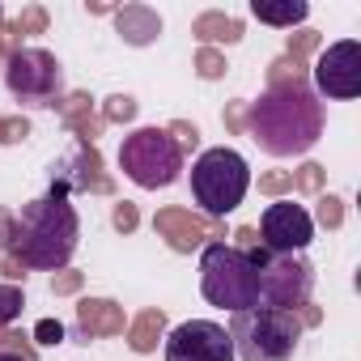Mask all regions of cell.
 <instances>
[{
    "mask_svg": "<svg viewBox=\"0 0 361 361\" xmlns=\"http://www.w3.org/2000/svg\"><path fill=\"white\" fill-rule=\"evenodd\" d=\"M247 132L251 140L272 157H298L310 153L323 136V102L310 90L306 77L268 85L259 102L247 106Z\"/></svg>",
    "mask_w": 361,
    "mask_h": 361,
    "instance_id": "obj_1",
    "label": "cell"
},
{
    "mask_svg": "<svg viewBox=\"0 0 361 361\" xmlns=\"http://www.w3.org/2000/svg\"><path fill=\"white\" fill-rule=\"evenodd\" d=\"M77 238H81L77 209L68 204V192L51 188L47 196L22 204V213L13 217L9 259H18L22 268H35V272H60V268H68Z\"/></svg>",
    "mask_w": 361,
    "mask_h": 361,
    "instance_id": "obj_2",
    "label": "cell"
},
{
    "mask_svg": "<svg viewBox=\"0 0 361 361\" xmlns=\"http://www.w3.org/2000/svg\"><path fill=\"white\" fill-rule=\"evenodd\" d=\"M200 293L209 306L230 310V314L259 306V276L247 251L230 243H204L200 247Z\"/></svg>",
    "mask_w": 361,
    "mask_h": 361,
    "instance_id": "obj_3",
    "label": "cell"
},
{
    "mask_svg": "<svg viewBox=\"0 0 361 361\" xmlns=\"http://www.w3.org/2000/svg\"><path fill=\"white\" fill-rule=\"evenodd\" d=\"M251 192V166L238 149H204L192 161V200L204 209L209 221L234 213Z\"/></svg>",
    "mask_w": 361,
    "mask_h": 361,
    "instance_id": "obj_4",
    "label": "cell"
},
{
    "mask_svg": "<svg viewBox=\"0 0 361 361\" xmlns=\"http://www.w3.org/2000/svg\"><path fill=\"white\" fill-rule=\"evenodd\" d=\"M298 340H302V323L293 310L251 306L230 319L234 361H293Z\"/></svg>",
    "mask_w": 361,
    "mask_h": 361,
    "instance_id": "obj_5",
    "label": "cell"
},
{
    "mask_svg": "<svg viewBox=\"0 0 361 361\" xmlns=\"http://www.w3.org/2000/svg\"><path fill=\"white\" fill-rule=\"evenodd\" d=\"M119 170L136 188L157 192V188L178 183V174H183V153H178V145L170 140L166 128H136L119 145Z\"/></svg>",
    "mask_w": 361,
    "mask_h": 361,
    "instance_id": "obj_6",
    "label": "cell"
},
{
    "mask_svg": "<svg viewBox=\"0 0 361 361\" xmlns=\"http://www.w3.org/2000/svg\"><path fill=\"white\" fill-rule=\"evenodd\" d=\"M247 259L255 264V276H259V306L298 310V306L310 302L314 268H310L306 255H272L264 247H251Z\"/></svg>",
    "mask_w": 361,
    "mask_h": 361,
    "instance_id": "obj_7",
    "label": "cell"
},
{
    "mask_svg": "<svg viewBox=\"0 0 361 361\" xmlns=\"http://www.w3.org/2000/svg\"><path fill=\"white\" fill-rule=\"evenodd\" d=\"M5 85L22 106H60L64 68L43 47H18L5 56Z\"/></svg>",
    "mask_w": 361,
    "mask_h": 361,
    "instance_id": "obj_8",
    "label": "cell"
},
{
    "mask_svg": "<svg viewBox=\"0 0 361 361\" xmlns=\"http://www.w3.org/2000/svg\"><path fill=\"white\" fill-rule=\"evenodd\" d=\"M310 77H314V94L319 98H336V102L357 98L361 94V43L357 39H340V43L323 47L314 68H310Z\"/></svg>",
    "mask_w": 361,
    "mask_h": 361,
    "instance_id": "obj_9",
    "label": "cell"
},
{
    "mask_svg": "<svg viewBox=\"0 0 361 361\" xmlns=\"http://www.w3.org/2000/svg\"><path fill=\"white\" fill-rule=\"evenodd\" d=\"M314 238V221L293 200H272L259 217V247L272 255H302Z\"/></svg>",
    "mask_w": 361,
    "mask_h": 361,
    "instance_id": "obj_10",
    "label": "cell"
},
{
    "mask_svg": "<svg viewBox=\"0 0 361 361\" xmlns=\"http://www.w3.org/2000/svg\"><path fill=\"white\" fill-rule=\"evenodd\" d=\"M166 361H234L230 331L209 319H188L166 336Z\"/></svg>",
    "mask_w": 361,
    "mask_h": 361,
    "instance_id": "obj_11",
    "label": "cell"
},
{
    "mask_svg": "<svg viewBox=\"0 0 361 361\" xmlns=\"http://www.w3.org/2000/svg\"><path fill=\"white\" fill-rule=\"evenodd\" d=\"M153 230H157V234L170 243V251H178V255L200 251L209 238H213V243H226L221 221H209V217H200V213H192V209H161V213L153 217Z\"/></svg>",
    "mask_w": 361,
    "mask_h": 361,
    "instance_id": "obj_12",
    "label": "cell"
},
{
    "mask_svg": "<svg viewBox=\"0 0 361 361\" xmlns=\"http://www.w3.org/2000/svg\"><path fill=\"white\" fill-rule=\"evenodd\" d=\"M51 188H60V192H98V196H106L111 192V178L102 174V157H98V149L94 145H77L68 157H60L56 166H51Z\"/></svg>",
    "mask_w": 361,
    "mask_h": 361,
    "instance_id": "obj_13",
    "label": "cell"
},
{
    "mask_svg": "<svg viewBox=\"0 0 361 361\" xmlns=\"http://www.w3.org/2000/svg\"><path fill=\"white\" fill-rule=\"evenodd\" d=\"M128 319H123V306H115L111 298H81L77 302V340L90 344L98 336H123Z\"/></svg>",
    "mask_w": 361,
    "mask_h": 361,
    "instance_id": "obj_14",
    "label": "cell"
},
{
    "mask_svg": "<svg viewBox=\"0 0 361 361\" xmlns=\"http://www.w3.org/2000/svg\"><path fill=\"white\" fill-rule=\"evenodd\" d=\"M115 30L128 47H149L161 39V18L149 5H123V9H115Z\"/></svg>",
    "mask_w": 361,
    "mask_h": 361,
    "instance_id": "obj_15",
    "label": "cell"
},
{
    "mask_svg": "<svg viewBox=\"0 0 361 361\" xmlns=\"http://www.w3.org/2000/svg\"><path fill=\"white\" fill-rule=\"evenodd\" d=\"M306 13H310L306 0H251V18H259L264 26H281V30L302 26Z\"/></svg>",
    "mask_w": 361,
    "mask_h": 361,
    "instance_id": "obj_16",
    "label": "cell"
},
{
    "mask_svg": "<svg viewBox=\"0 0 361 361\" xmlns=\"http://www.w3.org/2000/svg\"><path fill=\"white\" fill-rule=\"evenodd\" d=\"M192 35L209 47V43H238L243 39V22L230 13H200L192 22Z\"/></svg>",
    "mask_w": 361,
    "mask_h": 361,
    "instance_id": "obj_17",
    "label": "cell"
},
{
    "mask_svg": "<svg viewBox=\"0 0 361 361\" xmlns=\"http://www.w3.org/2000/svg\"><path fill=\"white\" fill-rule=\"evenodd\" d=\"M161 336H166V314H161L157 306H149V310H140L136 323L128 327V348H132V353H153Z\"/></svg>",
    "mask_w": 361,
    "mask_h": 361,
    "instance_id": "obj_18",
    "label": "cell"
},
{
    "mask_svg": "<svg viewBox=\"0 0 361 361\" xmlns=\"http://www.w3.org/2000/svg\"><path fill=\"white\" fill-rule=\"evenodd\" d=\"M60 106H64V119H68V128H73V132H77L85 145H94V136L102 132V119H94V115H90V98H85V94H68Z\"/></svg>",
    "mask_w": 361,
    "mask_h": 361,
    "instance_id": "obj_19",
    "label": "cell"
},
{
    "mask_svg": "<svg viewBox=\"0 0 361 361\" xmlns=\"http://www.w3.org/2000/svg\"><path fill=\"white\" fill-rule=\"evenodd\" d=\"M43 30H47V13H43L39 5L22 9V18L9 26V51H18V39H22V35H43Z\"/></svg>",
    "mask_w": 361,
    "mask_h": 361,
    "instance_id": "obj_20",
    "label": "cell"
},
{
    "mask_svg": "<svg viewBox=\"0 0 361 361\" xmlns=\"http://www.w3.org/2000/svg\"><path fill=\"white\" fill-rule=\"evenodd\" d=\"M22 310H26V293L5 281V285H0V327H13L22 319Z\"/></svg>",
    "mask_w": 361,
    "mask_h": 361,
    "instance_id": "obj_21",
    "label": "cell"
},
{
    "mask_svg": "<svg viewBox=\"0 0 361 361\" xmlns=\"http://www.w3.org/2000/svg\"><path fill=\"white\" fill-rule=\"evenodd\" d=\"M0 353H13V357H22V361H35V357H39L35 340L22 336V331H9V327H0Z\"/></svg>",
    "mask_w": 361,
    "mask_h": 361,
    "instance_id": "obj_22",
    "label": "cell"
},
{
    "mask_svg": "<svg viewBox=\"0 0 361 361\" xmlns=\"http://www.w3.org/2000/svg\"><path fill=\"white\" fill-rule=\"evenodd\" d=\"M132 119H136V98H128V94L106 98V106H102V123H132Z\"/></svg>",
    "mask_w": 361,
    "mask_h": 361,
    "instance_id": "obj_23",
    "label": "cell"
},
{
    "mask_svg": "<svg viewBox=\"0 0 361 361\" xmlns=\"http://www.w3.org/2000/svg\"><path fill=\"white\" fill-rule=\"evenodd\" d=\"M310 221H319L323 230H340V221H344V200L340 196H319V213L310 217Z\"/></svg>",
    "mask_w": 361,
    "mask_h": 361,
    "instance_id": "obj_24",
    "label": "cell"
},
{
    "mask_svg": "<svg viewBox=\"0 0 361 361\" xmlns=\"http://www.w3.org/2000/svg\"><path fill=\"white\" fill-rule=\"evenodd\" d=\"M323 178H327V170H323L319 161H306L302 170H293V188H298V192L319 196V192H323Z\"/></svg>",
    "mask_w": 361,
    "mask_h": 361,
    "instance_id": "obj_25",
    "label": "cell"
},
{
    "mask_svg": "<svg viewBox=\"0 0 361 361\" xmlns=\"http://www.w3.org/2000/svg\"><path fill=\"white\" fill-rule=\"evenodd\" d=\"M226 56L217 51V47H200V56H196V73L204 77V81H217V77H226Z\"/></svg>",
    "mask_w": 361,
    "mask_h": 361,
    "instance_id": "obj_26",
    "label": "cell"
},
{
    "mask_svg": "<svg viewBox=\"0 0 361 361\" xmlns=\"http://www.w3.org/2000/svg\"><path fill=\"white\" fill-rule=\"evenodd\" d=\"M319 47V30H298V35H289V43H285V56L293 60V64H302L310 51Z\"/></svg>",
    "mask_w": 361,
    "mask_h": 361,
    "instance_id": "obj_27",
    "label": "cell"
},
{
    "mask_svg": "<svg viewBox=\"0 0 361 361\" xmlns=\"http://www.w3.org/2000/svg\"><path fill=\"white\" fill-rule=\"evenodd\" d=\"M166 132H170V140L178 145V153H183V157H188V153L200 145V132H196V123H188V119H174Z\"/></svg>",
    "mask_w": 361,
    "mask_h": 361,
    "instance_id": "obj_28",
    "label": "cell"
},
{
    "mask_svg": "<svg viewBox=\"0 0 361 361\" xmlns=\"http://www.w3.org/2000/svg\"><path fill=\"white\" fill-rule=\"evenodd\" d=\"M64 336H68V331H64V323H60V319H39L30 340H35V348H47V344H60Z\"/></svg>",
    "mask_w": 361,
    "mask_h": 361,
    "instance_id": "obj_29",
    "label": "cell"
},
{
    "mask_svg": "<svg viewBox=\"0 0 361 361\" xmlns=\"http://www.w3.org/2000/svg\"><path fill=\"white\" fill-rule=\"evenodd\" d=\"M259 192H264V196H285V192H293V170L259 174Z\"/></svg>",
    "mask_w": 361,
    "mask_h": 361,
    "instance_id": "obj_30",
    "label": "cell"
},
{
    "mask_svg": "<svg viewBox=\"0 0 361 361\" xmlns=\"http://www.w3.org/2000/svg\"><path fill=\"white\" fill-rule=\"evenodd\" d=\"M30 136V123L18 115V119H5V115H0V145H22Z\"/></svg>",
    "mask_w": 361,
    "mask_h": 361,
    "instance_id": "obj_31",
    "label": "cell"
},
{
    "mask_svg": "<svg viewBox=\"0 0 361 361\" xmlns=\"http://www.w3.org/2000/svg\"><path fill=\"white\" fill-rule=\"evenodd\" d=\"M111 226H115L119 234H132V230L140 226V213H136V204H132V200L115 204V213H111Z\"/></svg>",
    "mask_w": 361,
    "mask_h": 361,
    "instance_id": "obj_32",
    "label": "cell"
},
{
    "mask_svg": "<svg viewBox=\"0 0 361 361\" xmlns=\"http://www.w3.org/2000/svg\"><path fill=\"white\" fill-rule=\"evenodd\" d=\"M81 281H85L81 272H68V268H60V272L51 276V293H77V289H81Z\"/></svg>",
    "mask_w": 361,
    "mask_h": 361,
    "instance_id": "obj_33",
    "label": "cell"
},
{
    "mask_svg": "<svg viewBox=\"0 0 361 361\" xmlns=\"http://www.w3.org/2000/svg\"><path fill=\"white\" fill-rule=\"evenodd\" d=\"M226 128L230 132H243L247 128V102H230L226 106Z\"/></svg>",
    "mask_w": 361,
    "mask_h": 361,
    "instance_id": "obj_34",
    "label": "cell"
},
{
    "mask_svg": "<svg viewBox=\"0 0 361 361\" xmlns=\"http://www.w3.org/2000/svg\"><path fill=\"white\" fill-rule=\"evenodd\" d=\"M0 268H5V276H9V285H18V281H26V268H22L18 259H9V255H5V264H0Z\"/></svg>",
    "mask_w": 361,
    "mask_h": 361,
    "instance_id": "obj_35",
    "label": "cell"
},
{
    "mask_svg": "<svg viewBox=\"0 0 361 361\" xmlns=\"http://www.w3.org/2000/svg\"><path fill=\"white\" fill-rule=\"evenodd\" d=\"M9 234H13V213L0 209V243H5V247H9Z\"/></svg>",
    "mask_w": 361,
    "mask_h": 361,
    "instance_id": "obj_36",
    "label": "cell"
},
{
    "mask_svg": "<svg viewBox=\"0 0 361 361\" xmlns=\"http://www.w3.org/2000/svg\"><path fill=\"white\" fill-rule=\"evenodd\" d=\"M0 361H22V357H13V353H0Z\"/></svg>",
    "mask_w": 361,
    "mask_h": 361,
    "instance_id": "obj_37",
    "label": "cell"
},
{
    "mask_svg": "<svg viewBox=\"0 0 361 361\" xmlns=\"http://www.w3.org/2000/svg\"><path fill=\"white\" fill-rule=\"evenodd\" d=\"M5 47H9V43H5V35H0V56H5Z\"/></svg>",
    "mask_w": 361,
    "mask_h": 361,
    "instance_id": "obj_38",
    "label": "cell"
}]
</instances>
